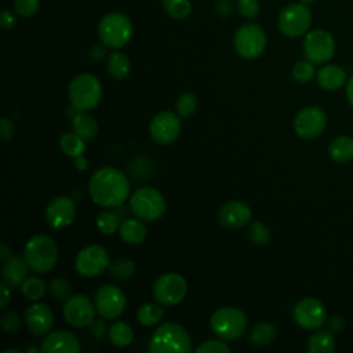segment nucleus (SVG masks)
Listing matches in <instances>:
<instances>
[{"label":"nucleus","instance_id":"5fc2aeb1","mask_svg":"<svg viewBox=\"0 0 353 353\" xmlns=\"http://www.w3.org/2000/svg\"><path fill=\"white\" fill-rule=\"evenodd\" d=\"M346 98L350 106L353 108V76L347 80V84H346Z\"/></svg>","mask_w":353,"mask_h":353},{"label":"nucleus","instance_id":"4c0bfd02","mask_svg":"<svg viewBox=\"0 0 353 353\" xmlns=\"http://www.w3.org/2000/svg\"><path fill=\"white\" fill-rule=\"evenodd\" d=\"M248 237H250L251 243H254L255 245H266L270 239V232H269L268 226H265L262 222L254 221L250 226Z\"/></svg>","mask_w":353,"mask_h":353},{"label":"nucleus","instance_id":"473e14b6","mask_svg":"<svg viewBox=\"0 0 353 353\" xmlns=\"http://www.w3.org/2000/svg\"><path fill=\"white\" fill-rule=\"evenodd\" d=\"M22 294L29 301H39L46 292V283L36 276H29L21 285Z\"/></svg>","mask_w":353,"mask_h":353},{"label":"nucleus","instance_id":"bb28decb","mask_svg":"<svg viewBox=\"0 0 353 353\" xmlns=\"http://www.w3.org/2000/svg\"><path fill=\"white\" fill-rule=\"evenodd\" d=\"M307 352L310 353H331L335 349V339L330 331H317L307 339Z\"/></svg>","mask_w":353,"mask_h":353},{"label":"nucleus","instance_id":"6e6d98bb","mask_svg":"<svg viewBox=\"0 0 353 353\" xmlns=\"http://www.w3.org/2000/svg\"><path fill=\"white\" fill-rule=\"evenodd\" d=\"M74 164H76L77 170H85L87 168V160H85V157H83V154L74 157Z\"/></svg>","mask_w":353,"mask_h":353},{"label":"nucleus","instance_id":"c03bdc74","mask_svg":"<svg viewBox=\"0 0 353 353\" xmlns=\"http://www.w3.org/2000/svg\"><path fill=\"white\" fill-rule=\"evenodd\" d=\"M237 10L244 18L252 19L259 12L258 0H237Z\"/></svg>","mask_w":353,"mask_h":353},{"label":"nucleus","instance_id":"dca6fc26","mask_svg":"<svg viewBox=\"0 0 353 353\" xmlns=\"http://www.w3.org/2000/svg\"><path fill=\"white\" fill-rule=\"evenodd\" d=\"M149 131L156 143L170 145L179 137L181 120L174 112L161 110L152 119Z\"/></svg>","mask_w":353,"mask_h":353},{"label":"nucleus","instance_id":"f257e3e1","mask_svg":"<svg viewBox=\"0 0 353 353\" xmlns=\"http://www.w3.org/2000/svg\"><path fill=\"white\" fill-rule=\"evenodd\" d=\"M88 193L92 201L101 207H119L128 199L130 182L120 170L103 167L91 175Z\"/></svg>","mask_w":353,"mask_h":353},{"label":"nucleus","instance_id":"6ab92c4d","mask_svg":"<svg viewBox=\"0 0 353 353\" xmlns=\"http://www.w3.org/2000/svg\"><path fill=\"white\" fill-rule=\"evenodd\" d=\"M252 216L251 208L239 200L229 201L218 210V222L229 229H239L250 223Z\"/></svg>","mask_w":353,"mask_h":353},{"label":"nucleus","instance_id":"20e7f679","mask_svg":"<svg viewBox=\"0 0 353 353\" xmlns=\"http://www.w3.org/2000/svg\"><path fill=\"white\" fill-rule=\"evenodd\" d=\"M210 327L221 339L236 341L241 338L247 330V317L237 307L223 306L212 313Z\"/></svg>","mask_w":353,"mask_h":353},{"label":"nucleus","instance_id":"412c9836","mask_svg":"<svg viewBox=\"0 0 353 353\" xmlns=\"http://www.w3.org/2000/svg\"><path fill=\"white\" fill-rule=\"evenodd\" d=\"M25 323L33 335H44L51 330L54 316L46 303H33L25 312Z\"/></svg>","mask_w":353,"mask_h":353},{"label":"nucleus","instance_id":"e433bc0d","mask_svg":"<svg viewBox=\"0 0 353 353\" xmlns=\"http://www.w3.org/2000/svg\"><path fill=\"white\" fill-rule=\"evenodd\" d=\"M291 73H292V77H294L295 81L307 83L314 77L316 70H314L313 62H310V61H298L294 65Z\"/></svg>","mask_w":353,"mask_h":353},{"label":"nucleus","instance_id":"49530a36","mask_svg":"<svg viewBox=\"0 0 353 353\" xmlns=\"http://www.w3.org/2000/svg\"><path fill=\"white\" fill-rule=\"evenodd\" d=\"M15 17L11 11L8 10H3L1 14H0V23H1V28L8 30V29H12L15 26Z\"/></svg>","mask_w":353,"mask_h":353},{"label":"nucleus","instance_id":"79ce46f5","mask_svg":"<svg viewBox=\"0 0 353 353\" xmlns=\"http://www.w3.org/2000/svg\"><path fill=\"white\" fill-rule=\"evenodd\" d=\"M197 353H229L230 349L225 342L218 339H210L196 347Z\"/></svg>","mask_w":353,"mask_h":353},{"label":"nucleus","instance_id":"7ed1b4c3","mask_svg":"<svg viewBox=\"0 0 353 353\" xmlns=\"http://www.w3.org/2000/svg\"><path fill=\"white\" fill-rule=\"evenodd\" d=\"M23 258L34 273H47L58 261V247L50 236L36 234L25 244Z\"/></svg>","mask_w":353,"mask_h":353},{"label":"nucleus","instance_id":"864d4df0","mask_svg":"<svg viewBox=\"0 0 353 353\" xmlns=\"http://www.w3.org/2000/svg\"><path fill=\"white\" fill-rule=\"evenodd\" d=\"M12 255V251H11V247H8V244L7 243H1V245H0V256H1V259L3 261H6L7 258H10Z\"/></svg>","mask_w":353,"mask_h":353},{"label":"nucleus","instance_id":"72a5a7b5","mask_svg":"<svg viewBox=\"0 0 353 353\" xmlns=\"http://www.w3.org/2000/svg\"><path fill=\"white\" fill-rule=\"evenodd\" d=\"M120 216L113 211H102L97 216V228L103 234H113L120 228Z\"/></svg>","mask_w":353,"mask_h":353},{"label":"nucleus","instance_id":"a211bd4d","mask_svg":"<svg viewBox=\"0 0 353 353\" xmlns=\"http://www.w3.org/2000/svg\"><path fill=\"white\" fill-rule=\"evenodd\" d=\"M76 216V204L66 196L52 199L46 208V221L50 228L59 230L68 228Z\"/></svg>","mask_w":353,"mask_h":353},{"label":"nucleus","instance_id":"58836bf2","mask_svg":"<svg viewBox=\"0 0 353 353\" xmlns=\"http://www.w3.org/2000/svg\"><path fill=\"white\" fill-rule=\"evenodd\" d=\"M135 266L134 262L130 259H119L110 265V273L114 279L127 280L134 274Z\"/></svg>","mask_w":353,"mask_h":353},{"label":"nucleus","instance_id":"ddd939ff","mask_svg":"<svg viewBox=\"0 0 353 353\" xmlns=\"http://www.w3.org/2000/svg\"><path fill=\"white\" fill-rule=\"evenodd\" d=\"M94 303L101 317L113 320L123 314L125 309V295L119 287L105 284L95 292Z\"/></svg>","mask_w":353,"mask_h":353},{"label":"nucleus","instance_id":"4be33fe9","mask_svg":"<svg viewBox=\"0 0 353 353\" xmlns=\"http://www.w3.org/2000/svg\"><path fill=\"white\" fill-rule=\"evenodd\" d=\"M3 281L10 288H18L22 285L25 279L28 277L29 266L23 256L11 255L6 261H3Z\"/></svg>","mask_w":353,"mask_h":353},{"label":"nucleus","instance_id":"9d476101","mask_svg":"<svg viewBox=\"0 0 353 353\" xmlns=\"http://www.w3.org/2000/svg\"><path fill=\"white\" fill-rule=\"evenodd\" d=\"M188 294V283L178 273H164L153 284V295L157 302L172 306L183 301Z\"/></svg>","mask_w":353,"mask_h":353},{"label":"nucleus","instance_id":"aec40b11","mask_svg":"<svg viewBox=\"0 0 353 353\" xmlns=\"http://www.w3.org/2000/svg\"><path fill=\"white\" fill-rule=\"evenodd\" d=\"M43 353H79V339L69 331L57 330L48 334L40 345Z\"/></svg>","mask_w":353,"mask_h":353},{"label":"nucleus","instance_id":"a19ab883","mask_svg":"<svg viewBox=\"0 0 353 353\" xmlns=\"http://www.w3.org/2000/svg\"><path fill=\"white\" fill-rule=\"evenodd\" d=\"M40 7L39 0H14V8L18 15L23 18H29L37 12Z\"/></svg>","mask_w":353,"mask_h":353},{"label":"nucleus","instance_id":"0eeeda50","mask_svg":"<svg viewBox=\"0 0 353 353\" xmlns=\"http://www.w3.org/2000/svg\"><path fill=\"white\" fill-rule=\"evenodd\" d=\"M98 32L105 46L110 48H120L130 41L132 36V23L125 15L120 12H110L101 19Z\"/></svg>","mask_w":353,"mask_h":353},{"label":"nucleus","instance_id":"c85d7f7f","mask_svg":"<svg viewBox=\"0 0 353 353\" xmlns=\"http://www.w3.org/2000/svg\"><path fill=\"white\" fill-rule=\"evenodd\" d=\"M277 335V330L270 323H258L250 332V342L255 346L270 345Z\"/></svg>","mask_w":353,"mask_h":353},{"label":"nucleus","instance_id":"cd10ccee","mask_svg":"<svg viewBox=\"0 0 353 353\" xmlns=\"http://www.w3.org/2000/svg\"><path fill=\"white\" fill-rule=\"evenodd\" d=\"M110 342L117 347H125L132 342L134 334L130 324L125 321H116L108 330Z\"/></svg>","mask_w":353,"mask_h":353},{"label":"nucleus","instance_id":"a878e982","mask_svg":"<svg viewBox=\"0 0 353 353\" xmlns=\"http://www.w3.org/2000/svg\"><path fill=\"white\" fill-rule=\"evenodd\" d=\"M73 132L84 141H91L98 134V123L88 113H77L72 121Z\"/></svg>","mask_w":353,"mask_h":353},{"label":"nucleus","instance_id":"13d9d810","mask_svg":"<svg viewBox=\"0 0 353 353\" xmlns=\"http://www.w3.org/2000/svg\"><path fill=\"white\" fill-rule=\"evenodd\" d=\"M312 1H314V0H301V3H312Z\"/></svg>","mask_w":353,"mask_h":353},{"label":"nucleus","instance_id":"7c9ffc66","mask_svg":"<svg viewBox=\"0 0 353 353\" xmlns=\"http://www.w3.org/2000/svg\"><path fill=\"white\" fill-rule=\"evenodd\" d=\"M85 141L81 139L77 134L74 132H65L59 138V146L61 150L69 156V157H77L81 156L85 150Z\"/></svg>","mask_w":353,"mask_h":353},{"label":"nucleus","instance_id":"393cba45","mask_svg":"<svg viewBox=\"0 0 353 353\" xmlns=\"http://www.w3.org/2000/svg\"><path fill=\"white\" fill-rule=\"evenodd\" d=\"M330 157L336 163H346L353 160V138L341 135L331 141L328 146Z\"/></svg>","mask_w":353,"mask_h":353},{"label":"nucleus","instance_id":"4d7b16f0","mask_svg":"<svg viewBox=\"0 0 353 353\" xmlns=\"http://www.w3.org/2000/svg\"><path fill=\"white\" fill-rule=\"evenodd\" d=\"M4 353H21L18 349H6Z\"/></svg>","mask_w":353,"mask_h":353},{"label":"nucleus","instance_id":"c756f323","mask_svg":"<svg viewBox=\"0 0 353 353\" xmlns=\"http://www.w3.org/2000/svg\"><path fill=\"white\" fill-rule=\"evenodd\" d=\"M131 69V62L125 54L112 52L108 58V72L116 80L124 79Z\"/></svg>","mask_w":353,"mask_h":353},{"label":"nucleus","instance_id":"f3484780","mask_svg":"<svg viewBox=\"0 0 353 353\" xmlns=\"http://www.w3.org/2000/svg\"><path fill=\"white\" fill-rule=\"evenodd\" d=\"M325 307L316 298H303L294 307V320L303 330L320 328L325 323Z\"/></svg>","mask_w":353,"mask_h":353},{"label":"nucleus","instance_id":"8fccbe9b","mask_svg":"<svg viewBox=\"0 0 353 353\" xmlns=\"http://www.w3.org/2000/svg\"><path fill=\"white\" fill-rule=\"evenodd\" d=\"M0 288H1V298H0V307L1 309H6L10 299H11V292H10V287L3 281L0 284Z\"/></svg>","mask_w":353,"mask_h":353},{"label":"nucleus","instance_id":"6e6552de","mask_svg":"<svg viewBox=\"0 0 353 353\" xmlns=\"http://www.w3.org/2000/svg\"><path fill=\"white\" fill-rule=\"evenodd\" d=\"M233 43L240 57L254 59L265 51L266 34L261 26L255 23H245L237 29Z\"/></svg>","mask_w":353,"mask_h":353},{"label":"nucleus","instance_id":"603ef678","mask_svg":"<svg viewBox=\"0 0 353 353\" xmlns=\"http://www.w3.org/2000/svg\"><path fill=\"white\" fill-rule=\"evenodd\" d=\"M103 55H105V50H103V47H101V46H94V47L91 48V51H90V57H91L94 61L102 59Z\"/></svg>","mask_w":353,"mask_h":353},{"label":"nucleus","instance_id":"37998d69","mask_svg":"<svg viewBox=\"0 0 353 353\" xmlns=\"http://www.w3.org/2000/svg\"><path fill=\"white\" fill-rule=\"evenodd\" d=\"M1 325L6 332H17L21 328V319L14 310H8L1 316Z\"/></svg>","mask_w":353,"mask_h":353},{"label":"nucleus","instance_id":"1a4fd4ad","mask_svg":"<svg viewBox=\"0 0 353 353\" xmlns=\"http://www.w3.org/2000/svg\"><path fill=\"white\" fill-rule=\"evenodd\" d=\"M312 23V12L305 3H292L279 15V29L287 37H298L307 32Z\"/></svg>","mask_w":353,"mask_h":353},{"label":"nucleus","instance_id":"9b49d317","mask_svg":"<svg viewBox=\"0 0 353 353\" xmlns=\"http://www.w3.org/2000/svg\"><path fill=\"white\" fill-rule=\"evenodd\" d=\"M109 252L105 247L91 244L80 250L74 259V269L84 277H95L109 266Z\"/></svg>","mask_w":353,"mask_h":353},{"label":"nucleus","instance_id":"f704fd0d","mask_svg":"<svg viewBox=\"0 0 353 353\" xmlns=\"http://www.w3.org/2000/svg\"><path fill=\"white\" fill-rule=\"evenodd\" d=\"M163 7L174 19H185L192 10L189 0H163Z\"/></svg>","mask_w":353,"mask_h":353},{"label":"nucleus","instance_id":"2f4dec72","mask_svg":"<svg viewBox=\"0 0 353 353\" xmlns=\"http://www.w3.org/2000/svg\"><path fill=\"white\" fill-rule=\"evenodd\" d=\"M163 314H164V310L161 306L154 303H145L138 309L137 319L142 325L152 327L160 323V320L163 319Z\"/></svg>","mask_w":353,"mask_h":353},{"label":"nucleus","instance_id":"3c124183","mask_svg":"<svg viewBox=\"0 0 353 353\" xmlns=\"http://www.w3.org/2000/svg\"><path fill=\"white\" fill-rule=\"evenodd\" d=\"M216 8H218V12L221 15H223V17H228L230 14V11H232V6H230L229 0H219L216 3Z\"/></svg>","mask_w":353,"mask_h":353},{"label":"nucleus","instance_id":"de8ad7c7","mask_svg":"<svg viewBox=\"0 0 353 353\" xmlns=\"http://www.w3.org/2000/svg\"><path fill=\"white\" fill-rule=\"evenodd\" d=\"M106 325L102 320H92L90 324V332L95 336V338H102L106 332Z\"/></svg>","mask_w":353,"mask_h":353},{"label":"nucleus","instance_id":"423d86ee","mask_svg":"<svg viewBox=\"0 0 353 353\" xmlns=\"http://www.w3.org/2000/svg\"><path fill=\"white\" fill-rule=\"evenodd\" d=\"M165 200L154 188L143 186L137 189L130 199V208L132 214L145 221L154 222L165 212Z\"/></svg>","mask_w":353,"mask_h":353},{"label":"nucleus","instance_id":"39448f33","mask_svg":"<svg viewBox=\"0 0 353 353\" xmlns=\"http://www.w3.org/2000/svg\"><path fill=\"white\" fill-rule=\"evenodd\" d=\"M68 92L74 109L90 110L99 105L102 98V85L95 76L83 73L70 81Z\"/></svg>","mask_w":353,"mask_h":353},{"label":"nucleus","instance_id":"09e8293b","mask_svg":"<svg viewBox=\"0 0 353 353\" xmlns=\"http://www.w3.org/2000/svg\"><path fill=\"white\" fill-rule=\"evenodd\" d=\"M328 327H330L331 332H336L338 334V332H341L343 330L345 321H343V319L341 316H334V317H331V320L328 323Z\"/></svg>","mask_w":353,"mask_h":353},{"label":"nucleus","instance_id":"ea45409f","mask_svg":"<svg viewBox=\"0 0 353 353\" xmlns=\"http://www.w3.org/2000/svg\"><path fill=\"white\" fill-rule=\"evenodd\" d=\"M50 294L51 296H54L58 301H66L69 296H72V287L69 284V281H66L65 279L57 277L52 279L50 283Z\"/></svg>","mask_w":353,"mask_h":353},{"label":"nucleus","instance_id":"a18cd8bd","mask_svg":"<svg viewBox=\"0 0 353 353\" xmlns=\"http://www.w3.org/2000/svg\"><path fill=\"white\" fill-rule=\"evenodd\" d=\"M0 137L4 142H8L12 139L14 137V125L11 123V120H8L7 117L1 119V127H0Z\"/></svg>","mask_w":353,"mask_h":353},{"label":"nucleus","instance_id":"5701e85b","mask_svg":"<svg viewBox=\"0 0 353 353\" xmlns=\"http://www.w3.org/2000/svg\"><path fill=\"white\" fill-rule=\"evenodd\" d=\"M346 72L338 65H325L316 73L317 84L327 91H336L346 84Z\"/></svg>","mask_w":353,"mask_h":353},{"label":"nucleus","instance_id":"f8f14e48","mask_svg":"<svg viewBox=\"0 0 353 353\" xmlns=\"http://www.w3.org/2000/svg\"><path fill=\"white\" fill-rule=\"evenodd\" d=\"M327 125V114L319 106H306L298 112L294 130L302 139H314L323 134Z\"/></svg>","mask_w":353,"mask_h":353},{"label":"nucleus","instance_id":"f03ea898","mask_svg":"<svg viewBox=\"0 0 353 353\" xmlns=\"http://www.w3.org/2000/svg\"><path fill=\"white\" fill-rule=\"evenodd\" d=\"M148 350L150 353H189L193 347L190 335L182 325L165 323L152 334Z\"/></svg>","mask_w":353,"mask_h":353},{"label":"nucleus","instance_id":"2eb2a0df","mask_svg":"<svg viewBox=\"0 0 353 353\" xmlns=\"http://www.w3.org/2000/svg\"><path fill=\"white\" fill-rule=\"evenodd\" d=\"M95 303L83 294L72 295L65 301L62 314L63 319L76 328H83L91 324L95 316Z\"/></svg>","mask_w":353,"mask_h":353},{"label":"nucleus","instance_id":"4468645a","mask_svg":"<svg viewBox=\"0 0 353 353\" xmlns=\"http://www.w3.org/2000/svg\"><path fill=\"white\" fill-rule=\"evenodd\" d=\"M303 51L306 58L313 63H325L334 57V37L321 29H314L305 36Z\"/></svg>","mask_w":353,"mask_h":353},{"label":"nucleus","instance_id":"c9c22d12","mask_svg":"<svg viewBox=\"0 0 353 353\" xmlns=\"http://www.w3.org/2000/svg\"><path fill=\"white\" fill-rule=\"evenodd\" d=\"M197 97L192 92H183L176 99V112L181 117H189L197 109Z\"/></svg>","mask_w":353,"mask_h":353},{"label":"nucleus","instance_id":"b1692460","mask_svg":"<svg viewBox=\"0 0 353 353\" xmlns=\"http://www.w3.org/2000/svg\"><path fill=\"white\" fill-rule=\"evenodd\" d=\"M119 234L127 244L135 245V244H139L145 240L146 226L143 225L142 219H139V218L138 219L127 218L120 223Z\"/></svg>","mask_w":353,"mask_h":353}]
</instances>
